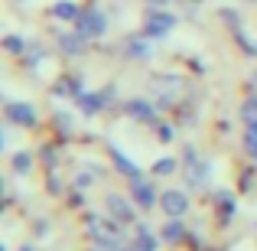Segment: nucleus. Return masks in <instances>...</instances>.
<instances>
[{
    "instance_id": "f257e3e1",
    "label": "nucleus",
    "mask_w": 257,
    "mask_h": 251,
    "mask_svg": "<svg viewBox=\"0 0 257 251\" xmlns=\"http://www.w3.org/2000/svg\"><path fill=\"white\" fill-rule=\"evenodd\" d=\"M75 30L82 33L85 39L104 36V33H107V17H104V10H98V7H88V10H82V13H78V20H75Z\"/></svg>"
},
{
    "instance_id": "f03ea898",
    "label": "nucleus",
    "mask_w": 257,
    "mask_h": 251,
    "mask_svg": "<svg viewBox=\"0 0 257 251\" xmlns=\"http://www.w3.org/2000/svg\"><path fill=\"white\" fill-rule=\"evenodd\" d=\"M4 114H7V121H10V124H17V127H36L39 124L36 108L26 105V101H7V105H4Z\"/></svg>"
},
{
    "instance_id": "7ed1b4c3",
    "label": "nucleus",
    "mask_w": 257,
    "mask_h": 251,
    "mask_svg": "<svg viewBox=\"0 0 257 251\" xmlns=\"http://www.w3.org/2000/svg\"><path fill=\"white\" fill-rule=\"evenodd\" d=\"M176 26V17H170V13H163V10H150L147 13V26H144V33L150 39H163L166 33H170Z\"/></svg>"
},
{
    "instance_id": "20e7f679",
    "label": "nucleus",
    "mask_w": 257,
    "mask_h": 251,
    "mask_svg": "<svg viewBox=\"0 0 257 251\" xmlns=\"http://www.w3.org/2000/svg\"><path fill=\"white\" fill-rule=\"evenodd\" d=\"M160 209H163L170 219H179V215L189 212V196L182 193V189H166V193L160 196Z\"/></svg>"
},
{
    "instance_id": "39448f33",
    "label": "nucleus",
    "mask_w": 257,
    "mask_h": 251,
    "mask_svg": "<svg viewBox=\"0 0 257 251\" xmlns=\"http://www.w3.org/2000/svg\"><path fill=\"white\" fill-rule=\"evenodd\" d=\"M131 199L137 202L140 209H153V206H157V189H153V183L147 180V176L131 180Z\"/></svg>"
},
{
    "instance_id": "423d86ee",
    "label": "nucleus",
    "mask_w": 257,
    "mask_h": 251,
    "mask_svg": "<svg viewBox=\"0 0 257 251\" xmlns=\"http://www.w3.org/2000/svg\"><path fill=\"white\" fill-rule=\"evenodd\" d=\"M104 209H107V212H111V215H114L117 222H124V225H131V222L137 219V212H134V206H131V202L124 199V196H107V199H104Z\"/></svg>"
},
{
    "instance_id": "0eeeda50",
    "label": "nucleus",
    "mask_w": 257,
    "mask_h": 251,
    "mask_svg": "<svg viewBox=\"0 0 257 251\" xmlns=\"http://www.w3.org/2000/svg\"><path fill=\"white\" fill-rule=\"evenodd\" d=\"M107 153H111L114 166H117L120 173H124V180H127V183H131V180H137V176H144V173H140V166L134 163V160H127L124 153H120V147H114V144H111V147H107Z\"/></svg>"
},
{
    "instance_id": "6e6552de",
    "label": "nucleus",
    "mask_w": 257,
    "mask_h": 251,
    "mask_svg": "<svg viewBox=\"0 0 257 251\" xmlns=\"http://www.w3.org/2000/svg\"><path fill=\"white\" fill-rule=\"evenodd\" d=\"M186 173H189V183L192 186H205V173H208V163H202L192 150H186Z\"/></svg>"
},
{
    "instance_id": "1a4fd4ad",
    "label": "nucleus",
    "mask_w": 257,
    "mask_h": 251,
    "mask_svg": "<svg viewBox=\"0 0 257 251\" xmlns=\"http://www.w3.org/2000/svg\"><path fill=\"white\" fill-rule=\"evenodd\" d=\"M124 108H127V114L137 118V121H153V118H157V111L150 108V101H147V98H131Z\"/></svg>"
},
{
    "instance_id": "9d476101",
    "label": "nucleus",
    "mask_w": 257,
    "mask_h": 251,
    "mask_svg": "<svg viewBox=\"0 0 257 251\" xmlns=\"http://www.w3.org/2000/svg\"><path fill=\"white\" fill-rule=\"evenodd\" d=\"M75 101H78V108H82L85 114H98L101 108H107V95H91V92H82Z\"/></svg>"
},
{
    "instance_id": "9b49d317",
    "label": "nucleus",
    "mask_w": 257,
    "mask_h": 251,
    "mask_svg": "<svg viewBox=\"0 0 257 251\" xmlns=\"http://www.w3.org/2000/svg\"><path fill=\"white\" fill-rule=\"evenodd\" d=\"M85 36H82V33H65V36H59V46H62V52H65V56H75V52H82L85 49Z\"/></svg>"
},
{
    "instance_id": "f8f14e48",
    "label": "nucleus",
    "mask_w": 257,
    "mask_h": 251,
    "mask_svg": "<svg viewBox=\"0 0 257 251\" xmlns=\"http://www.w3.org/2000/svg\"><path fill=\"white\" fill-rule=\"evenodd\" d=\"M78 7L75 4H69V0H59V4H52V17L56 20H78Z\"/></svg>"
},
{
    "instance_id": "ddd939ff",
    "label": "nucleus",
    "mask_w": 257,
    "mask_h": 251,
    "mask_svg": "<svg viewBox=\"0 0 257 251\" xmlns=\"http://www.w3.org/2000/svg\"><path fill=\"white\" fill-rule=\"evenodd\" d=\"M134 245H140L144 251H153L157 248V238H153V232H150V225H137V235H134Z\"/></svg>"
},
{
    "instance_id": "4468645a",
    "label": "nucleus",
    "mask_w": 257,
    "mask_h": 251,
    "mask_svg": "<svg viewBox=\"0 0 257 251\" xmlns=\"http://www.w3.org/2000/svg\"><path fill=\"white\" fill-rule=\"evenodd\" d=\"M241 121H244V127L257 124V95H251V98L241 105Z\"/></svg>"
},
{
    "instance_id": "2eb2a0df",
    "label": "nucleus",
    "mask_w": 257,
    "mask_h": 251,
    "mask_svg": "<svg viewBox=\"0 0 257 251\" xmlns=\"http://www.w3.org/2000/svg\"><path fill=\"white\" fill-rule=\"evenodd\" d=\"M244 150H247V157L257 160V124L244 127Z\"/></svg>"
},
{
    "instance_id": "dca6fc26",
    "label": "nucleus",
    "mask_w": 257,
    "mask_h": 251,
    "mask_svg": "<svg viewBox=\"0 0 257 251\" xmlns=\"http://www.w3.org/2000/svg\"><path fill=\"white\" fill-rule=\"evenodd\" d=\"M182 235H186V225H182V222H176V219L163 228V238H166V241H179Z\"/></svg>"
},
{
    "instance_id": "f3484780",
    "label": "nucleus",
    "mask_w": 257,
    "mask_h": 251,
    "mask_svg": "<svg viewBox=\"0 0 257 251\" xmlns=\"http://www.w3.org/2000/svg\"><path fill=\"white\" fill-rule=\"evenodd\" d=\"M30 166H33V157H30L26 150H20L17 157H13V170H17V173H26Z\"/></svg>"
},
{
    "instance_id": "a211bd4d",
    "label": "nucleus",
    "mask_w": 257,
    "mask_h": 251,
    "mask_svg": "<svg viewBox=\"0 0 257 251\" xmlns=\"http://www.w3.org/2000/svg\"><path fill=\"white\" fill-rule=\"evenodd\" d=\"M173 170H176V160H170V157H163V160H157V163H153V173H160V176L173 173Z\"/></svg>"
},
{
    "instance_id": "6ab92c4d",
    "label": "nucleus",
    "mask_w": 257,
    "mask_h": 251,
    "mask_svg": "<svg viewBox=\"0 0 257 251\" xmlns=\"http://www.w3.org/2000/svg\"><path fill=\"white\" fill-rule=\"evenodd\" d=\"M4 46H7V52H13V56H20V52H23V39H20V36H7L4 39Z\"/></svg>"
},
{
    "instance_id": "aec40b11",
    "label": "nucleus",
    "mask_w": 257,
    "mask_h": 251,
    "mask_svg": "<svg viewBox=\"0 0 257 251\" xmlns=\"http://www.w3.org/2000/svg\"><path fill=\"white\" fill-rule=\"evenodd\" d=\"M134 46V49H127V52H131V56H137V59H147V56H150V46H147V43H131Z\"/></svg>"
},
{
    "instance_id": "412c9836",
    "label": "nucleus",
    "mask_w": 257,
    "mask_h": 251,
    "mask_svg": "<svg viewBox=\"0 0 257 251\" xmlns=\"http://www.w3.org/2000/svg\"><path fill=\"white\" fill-rule=\"evenodd\" d=\"M120 251H144L140 245H131V248H120Z\"/></svg>"
},
{
    "instance_id": "4be33fe9",
    "label": "nucleus",
    "mask_w": 257,
    "mask_h": 251,
    "mask_svg": "<svg viewBox=\"0 0 257 251\" xmlns=\"http://www.w3.org/2000/svg\"><path fill=\"white\" fill-rule=\"evenodd\" d=\"M150 4H157V7H163V4H170V0H150Z\"/></svg>"
},
{
    "instance_id": "5701e85b",
    "label": "nucleus",
    "mask_w": 257,
    "mask_h": 251,
    "mask_svg": "<svg viewBox=\"0 0 257 251\" xmlns=\"http://www.w3.org/2000/svg\"><path fill=\"white\" fill-rule=\"evenodd\" d=\"M20 251H36V248H30V245H23V248H20Z\"/></svg>"
},
{
    "instance_id": "b1692460",
    "label": "nucleus",
    "mask_w": 257,
    "mask_h": 251,
    "mask_svg": "<svg viewBox=\"0 0 257 251\" xmlns=\"http://www.w3.org/2000/svg\"><path fill=\"white\" fill-rule=\"evenodd\" d=\"M254 85H257V75H254Z\"/></svg>"
}]
</instances>
